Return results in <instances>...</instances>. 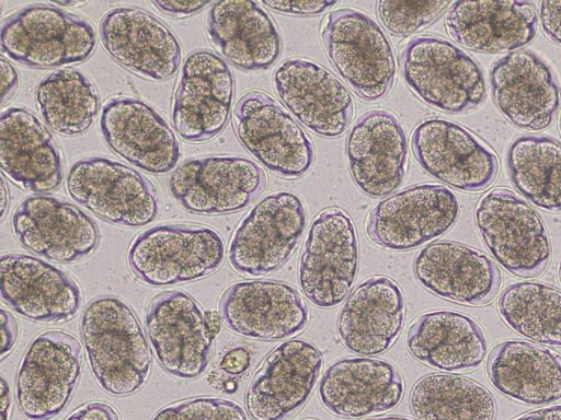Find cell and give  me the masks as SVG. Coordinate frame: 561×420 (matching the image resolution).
Instances as JSON below:
<instances>
[{"label":"cell","instance_id":"cell-1","mask_svg":"<svg viewBox=\"0 0 561 420\" xmlns=\"http://www.w3.org/2000/svg\"><path fill=\"white\" fill-rule=\"evenodd\" d=\"M81 338L90 370L113 396L140 390L151 372V351L135 312L115 296H100L85 307Z\"/></svg>","mask_w":561,"mask_h":420},{"label":"cell","instance_id":"cell-2","mask_svg":"<svg viewBox=\"0 0 561 420\" xmlns=\"http://www.w3.org/2000/svg\"><path fill=\"white\" fill-rule=\"evenodd\" d=\"M409 89L428 106L460 114L480 105L485 80L480 66L462 49L437 36H415L400 51Z\"/></svg>","mask_w":561,"mask_h":420},{"label":"cell","instance_id":"cell-3","mask_svg":"<svg viewBox=\"0 0 561 420\" xmlns=\"http://www.w3.org/2000/svg\"><path fill=\"white\" fill-rule=\"evenodd\" d=\"M225 252L222 237L208 226L164 224L136 236L127 260L142 283L169 287L213 275L222 265Z\"/></svg>","mask_w":561,"mask_h":420},{"label":"cell","instance_id":"cell-4","mask_svg":"<svg viewBox=\"0 0 561 420\" xmlns=\"http://www.w3.org/2000/svg\"><path fill=\"white\" fill-rule=\"evenodd\" d=\"M324 50L339 75L366 102L392 90L397 62L381 27L367 14L344 8L330 12L321 31Z\"/></svg>","mask_w":561,"mask_h":420},{"label":"cell","instance_id":"cell-5","mask_svg":"<svg viewBox=\"0 0 561 420\" xmlns=\"http://www.w3.org/2000/svg\"><path fill=\"white\" fill-rule=\"evenodd\" d=\"M477 229L493 258L511 275L535 278L548 267L551 244L539 213L506 188L485 192L474 210Z\"/></svg>","mask_w":561,"mask_h":420},{"label":"cell","instance_id":"cell-6","mask_svg":"<svg viewBox=\"0 0 561 420\" xmlns=\"http://www.w3.org/2000/svg\"><path fill=\"white\" fill-rule=\"evenodd\" d=\"M2 51L34 68H56L87 60L96 45L93 27L55 5L36 4L8 16L1 25Z\"/></svg>","mask_w":561,"mask_h":420},{"label":"cell","instance_id":"cell-7","mask_svg":"<svg viewBox=\"0 0 561 420\" xmlns=\"http://www.w3.org/2000/svg\"><path fill=\"white\" fill-rule=\"evenodd\" d=\"M306 226L301 199L290 191L260 200L232 234L228 259L247 277H264L278 269L297 249Z\"/></svg>","mask_w":561,"mask_h":420},{"label":"cell","instance_id":"cell-8","mask_svg":"<svg viewBox=\"0 0 561 420\" xmlns=\"http://www.w3.org/2000/svg\"><path fill=\"white\" fill-rule=\"evenodd\" d=\"M358 268V240L354 222L340 207L314 218L298 268L304 295L317 307L337 306L352 289Z\"/></svg>","mask_w":561,"mask_h":420},{"label":"cell","instance_id":"cell-9","mask_svg":"<svg viewBox=\"0 0 561 420\" xmlns=\"http://www.w3.org/2000/svg\"><path fill=\"white\" fill-rule=\"evenodd\" d=\"M266 175L254 161L232 155L190 159L171 174L172 198L184 210L221 215L248 208L265 189Z\"/></svg>","mask_w":561,"mask_h":420},{"label":"cell","instance_id":"cell-10","mask_svg":"<svg viewBox=\"0 0 561 420\" xmlns=\"http://www.w3.org/2000/svg\"><path fill=\"white\" fill-rule=\"evenodd\" d=\"M66 185L77 203L113 224L145 226L159 212L154 186L136 170L106 158L76 162Z\"/></svg>","mask_w":561,"mask_h":420},{"label":"cell","instance_id":"cell-11","mask_svg":"<svg viewBox=\"0 0 561 420\" xmlns=\"http://www.w3.org/2000/svg\"><path fill=\"white\" fill-rule=\"evenodd\" d=\"M82 370L79 340L46 330L26 348L16 373V400L27 420H53L67 407Z\"/></svg>","mask_w":561,"mask_h":420},{"label":"cell","instance_id":"cell-12","mask_svg":"<svg viewBox=\"0 0 561 420\" xmlns=\"http://www.w3.org/2000/svg\"><path fill=\"white\" fill-rule=\"evenodd\" d=\"M234 132L263 166L287 179L304 176L313 163V145L296 120L268 94H243L233 109Z\"/></svg>","mask_w":561,"mask_h":420},{"label":"cell","instance_id":"cell-13","mask_svg":"<svg viewBox=\"0 0 561 420\" xmlns=\"http://www.w3.org/2000/svg\"><path fill=\"white\" fill-rule=\"evenodd\" d=\"M412 153L432 177L461 191L490 187L499 173L494 150L463 126L443 118H427L411 135Z\"/></svg>","mask_w":561,"mask_h":420},{"label":"cell","instance_id":"cell-14","mask_svg":"<svg viewBox=\"0 0 561 420\" xmlns=\"http://www.w3.org/2000/svg\"><path fill=\"white\" fill-rule=\"evenodd\" d=\"M146 328L160 365L182 380L201 376L210 362L216 335L206 312L183 291H164L152 298Z\"/></svg>","mask_w":561,"mask_h":420},{"label":"cell","instance_id":"cell-15","mask_svg":"<svg viewBox=\"0 0 561 420\" xmlns=\"http://www.w3.org/2000/svg\"><path fill=\"white\" fill-rule=\"evenodd\" d=\"M458 213V199L449 188L421 184L379 201L368 215L366 233L379 247L410 250L445 234Z\"/></svg>","mask_w":561,"mask_h":420},{"label":"cell","instance_id":"cell-16","mask_svg":"<svg viewBox=\"0 0 561 420\" xmlns=\"http://www.w3.org/2000/svg\"><path fill=\"white\" fill-rule=\"evenodd\" d=\"M234 80L227 62L209 50H196L184 60L172 103V121L182 139L208 141L226 127L233 101Z\"/></svg>","mask_w":561,"mask_h":420},{"label":"cell","instance_id":"cell-17","mask_svg":"<svg viewBox=\"0 0 561 420\" xmlns=\"http://www.w3.org/2000/svg\"><path fill=\"white\" fill-rule=\"evenodd\" d=\"M99 38L118 65L148 81L171 79L181 63L182 50L175 34L139 8L107 11L100 21Z\"/></svg>","mask_w":561,"mask_h":420},{"label":"cell","instance_id":"cell-18","mask_svg":"<svg viewBox=\"0 0 561 420\" xmlns=\"http://www.w3.org/2000/svg\"><path fill=\"white\" fill-rule=\"evenodd\" d=\"M323 364L321 352L310 342H282L262 361L245 393L252 420H288L309 399Z\"/></svg>","mask_w":561,"mask_h":420},{"label":"cell","instance_id":"cell-19","mask_svg":"<svg viewBox=\"0 0 561 420\" xmlns=\"http://www.w3.org/2000/svg\"><path fill=\"white\" fill-rule=\"evenodd\" d=\"M220 315L236 334L263 341L284 340L308 325L309 311L290 284L273 280H247L231 284L221 295Z\"/></svg>","mask_w":561,"mask_h":420},{"label":"cell","instance_id":"cell-20","mask_svg":"<svg viewBox=\"0 0 561 420\" xmlns=\"http://www.w3.org/2000/svg\"><path fill=\"white\" fill-rule=\"evenodd\" d=\"M275 91L294 117L324 138L341 137L354 117V100L346 86L319 63L290 58L276 68Z\"/></svg>","mask_w":561,"mask_h":420},{"label":"cell","instance_id":"cell-21","mask_svg":"<svg viewBox=\"0 0 561 420\" xmlns=\"http://www.w3.org/2000/svg\"><path fill=\"white\" fill-rule=\"evenodd\" d=\"M12 231L30 252L59 262L92 254L99 244L94 221L72 203L49 196H31L12 215Z\"/></svg>","mask_w":561,"mask_h":420},{"label":"cell","instance_id":"cell-22","mask_svg":"<svg viewBox=\"0 0 561 420\" xmlns=\"http://www.w3.org/2000/svg\"><path fill=\"white\" fill-rule=\"evenodd\" d=\"M491 91L502 115L527 131L549 128L561 105V91L551 69L528 50L510 52L494 63Z\"/></svg>","mask_w":561,"mask_h":420},{"label":"cell","instance_id":"cell-23","mask_svg":"<svg viewBox=\"0 0 561 420\" xmlns=\"http://www.w3.org/2000/svg\"><path fill=\"white\" fill-rule=\"evenodd\" d=\"M348 170L366 196L381 198L401 185L408 165V142L399 119L385 109L363 114L346 140Z\"/></svg>","mask_w":561,"mask_h":420},{"label":"cell","instance_id":"cell-24","mask_svg":"<svg viewBox=\"0 0 561 420\" xmlns=\"http://www.w3.org/2000/svg\"><path fill=\"white\" fill-rule=\"evenodd\" d=\"M101 131L122 159L151 174H165L180 159L174 131L150 105L135 97L108 101L101 113Z\"/></svg>","mask_w":561,"mask_h":420},{"label":"cell","instance_id":"cell-25","mask_svg":"<svg viewBox=\"0 0 561 420\" xmlns=\"http://www.w3.org/2000/svg\"><path fill=\"white\" fill-rule=\"evenodd\" d=\"M414 275L433 294L469 306L490 303L502 284L501 271L488 255L450 241L423 247L414 260Z\"/></svg>","mask_w":561,"mask_h":420},{"label":"cell","instance_id":"cell-26","mask_svg":"<svg viewBox=\"0 0 561 420\" xmlns=\"http://www.w3.org/2000/svg\"><path fill=\"white\" fill-rule=\"evenodd\" d=\"M1 299L21 316L38 323L72 319L81 304L78 284L59 268L27 254H4Z\"/></svg>","mask_w":561,"mask_h":420},{"label":"cell","instance_id":"cell-27","mask_svg":"<svg viewBox=\"0 0 561 420\" xmlns=\"http://www.w3.org/2000/svg\"><path fill=\"white\" fill-rule=\"evenodd\" d=\"M404 382L390 362L369 357L346 358L330 365L319 385L327 410L342 418H363L396 408Z\"/></svg>","mask_w":561,"mask_h":420},{"label":"cell","instance_id":"cell-28","mask_svg":"<svg viewBox=\"0 0 561 420\" xmlns=\"http://www.w3.org/2000/svg\"><path fill=\"white\" fill-rule=\"evenodd\" d=\"M400 285L385 276L368 278L347 298L337 319V334L352 353L374 357L398 339L405 320Z\"/></svg>","mask_w":561,"mask_h":420},{"label":"cell","instance_id":"cell-29","mask_svg":"<svg viewBox=\"0 0 561 420\" xmlns=\"http://www.w3.org/2000/svg\"><path fill=\"white\" fill-rule=\"evenodd\" d=\"M445 24L449 36L468 50L510 54L535 38L538 18L530 1H457Z\"/></svg>","mask_w":561,"mask_h":420},{"label":"cell","instance_id":"cell-30","mask_svg":"<svg viewBox=\"0 0 561 420\" xmlns=\"http://www.w3.org/2000/svg\"><path fill=\"white\" fill-rule=\"evenodd\" d=\"M0 164L8 179L30 192H49L62 180L59 149L47 127L25 108L0 119Z\"/></svg>","mask_w":561,"mask_h":420},{"label":"cell","instance_id":"cell-31","mask_svg":"<svg viewBox=\"0 0 561 420\" xmlns=\"http://www.w3.org/2000/svg\"><path fill=\"white\" fill-rule=\"evenodd\" d=\"M207 30L220 55L241 70H266L280 55L282 44L276 25L256 2L213 3Z\"/></svg>","mask_w":561,"mask_h":420},{"label":"cell","instance_id":"cell-32","mask_svg":"<svg viewBox=\"0 0 561 420\" xmlns=\"http://www.w3.org/2000/svg\"><path fill=\"white\" fill-rule=\"evenodd\" d=\"M407 346L419 362L449 373L479 368L488 352L480 325L454 311H432L419 316L409 328Z\"/></svg>","mask_w":561,"mask_h":420},{"label":"cell","instance_id":"cell-33","mask_svg":"<svg viewBox=\"0 0 561 420\" xmlns=\"http://www.w3.org/2000/svg\"><path fill=\"white\" fill-rule=\"evenodd\" d=\"M493 387L504 396L527 405L561 399V355L524 340L496 345L486 360Z\"/></svg>","mask_w":561,"mask_h":420},{"label":"cell","instance_id":"cell-34","mask_svg":"<svg viewBox=\"0 0 561 420\" xmlns=\"http://www.w3.org/2000/svg\"><path fill=\"white\" fill-rule=\"evenodd\" d=\"M410 408L417 420H495L497 410L486 387L443 373L425 375L414 384Z\"/></svg>","mask_w":561,"mask_h":420},{"label":"cell","instance_id":"cell-35","mask_svg":"<svg viewBox=\"0 0 561 420\" xmlns=\"http://www.w3.org/2000/svg\"><path fill=\"white\" fill-rule=\"evenodd\" d=\"M39 114L55 132L73 137L88 131L100 109L95 85L75 69H60L47 74L36 88Z\"/></svg>","mask_w":561,"mask_h":420},{"label":"cell","instance_id":"cell-36","mask_svg":"<svg viewBox=\"0 0 561 420\" xmlns=\"http://www.w3.org/2000/svg\"><path fill=\"white\" fill-rule=\"evenodd\" d=\"M507 168L518 191L536 207L561 212V143L546 136H522L507 152Z\"/></svg>","mask_w":561,"mask_h":420},{"label":"cell","instance_id":"cell-37","mask_svg":"<svg viewBox=\"0 0 561 420\" xmlns=\"http://www.w3.org/2000/svg\"><path fill=\"white\" fill-rule=\"evenodd\" d=\"M499 313L518 335L561 347V290L537 281L514 282L500 295Z\"/></svg>","mask_w":561,"mask_h":420},{"label":"cell","instance_id":"cell-38","mask_svg":"<svg viewBox=\"0 0 561 420\" xmlns=\"http://www.w3.org/2000/svg\"><path fill=\"white\" fill-rule=\"evenodd\" d=\"M449 5V1H378L376 11L390 34L407 37L432 24Z\"/></svg>","mask_w":561,"mask_h":420},{"label":"cell","instance_id":"cell-39","mask_svg":"<svg viewBox=\"0 0 561 420\" xmlns=\"http://www.w3.org/2000/svg\"><path fill=\"white\" fill-rule=\"evenodd\" d=\"M152 420H248L242 407L219 397H195L171 402Z\"/></svg>","mask_w":561,"mask_h":420},{"label":"cell","instance_id":"cell-40","mask_svg":"<svg viewBox=\"0 0 561 420\" xmlns=\"http://www.w3.org/2000/svg\"><path fill=\"white\" fill-rule=\"evenodd\" d=\"M262 4L283 14L311 16L319 15L336 5V1H262Z\"/></svg>","mask_w":561,"mask_h":420},{"label":"cell","instance_id":"cell-41","mask_svg":"<svg viewBox=\"0 0 561 420\" xmlns=\"http://www.w3.org/2000/svg\"><path fill=\"white\" fill-rule=\"evenodd\" d=\"M539 19L546 36L561 45V1H541Z\"/></svg>","mask_w":561,"mask_h":420},{"label":"cell","instance_id":"cell-42","mask_svg":"<svg viewBox=\"0 0 561 420\" xmlns=\"http://www.w3.org/2000/svg\"><path fill=\"white\" fill-rule=\"evenodd\" d=\"M65 420H121L116 409L103 401H91L75 409Z\"/></svg>","mask_w":561,"mask_h":420},{"label":"cell","instance_id":"cell-43","mask_svg":"<svg viewBox=\"0 0 561 420\" xmlns=\"http://www.w3.org/2000/svg\"><path fill=\"white\" fill-rule=\"evenodd\" d=\"M151 5L158 9L161 13L174 18L184 19L194 15L202 11L210 2L202 1H151Z\"/></svg>","mask_w":561,"mask_h":420},{"label":"cell","instance_id":"cell-44","mask_svg":"<svg viewBox=\"0 0 561 420\" xmlns=\"http://www.w3.org/2000/svg\"><path fill=\"white\" fill-rule=\"evenodd\" d=\"M251 364V354L247 348L237 347L225 353L220 369L230 375L244 373Z\"/></svg>","mask_w":561,"mask_h":420},{"label":"cell","instance_id":"cell-45","mask_svg":"<svg viewBox=\"0 0 561 420\" xmlns=\"http://www.w3.org/2000/svg\"><path fill=\"white\" fill-rule=\"evenodd\" d=\"M19 334V325L15 317L1 308V359H4L13 349Z\"/></svg>","mask_w":561,"mask_h":420},{"label":"cell","instance_id":"cell-46","mask_svg":"<svg viewBox=\"0 0 561 420\" xmlns=\"http://www.w3.org/2000/svg\"><path fill=\"white\" fill-rule=\"evenodd\" d=\"M1 65V104L3 105L15 93L19 85V75L15 68L5 59H0Z\"/></svg>","mask_w":561,"mask_h":420},{"label":"cell","instance_id":"cell-47","mask_svg":"<svg viewBox=\"0 0 561 420\" xmlns=\"http://www.w3.org/2000/svg\"><path fill=\"white\" fill-rule=\"evenodd\" d=\"M512 420H561V405H552L527 413Z\"/></svg>","mask_w":561,"mask_h":420},{"label":"cell","instance_id":"cell-48","mask_svg":"<svg viewBox=\"0 0 561 420\" xmlns=\"http://www.w3.org/2000/svg\"><path fill=\"white\" fill-rule=\"evenodd\" d=\"M11 410V390L4 377H1V420H9Z\"/></svg>","mask_w":561,"mask_h":420},{"label":"cell","instance_id":"cell-49","mask_svg":"<svg viewBox=\"0 0 561 420\" xmlns=\"http://www.w3.org/2000/svg\"><path fill=\"white\" fill-rule=\"evenodd\" d=\"M9 206V189L4 179V175L1 176V220L4 219L7 209Z\"/></svg>","mask_w":561,"mask_h":420},{"label":"cell","instance_id":"cell-50","mask_svg":"<svg viewBox=\"0 0 561 420\" xmlns=\"http://www.w3.org/2000/svg\"><path fill=\"white\" fill-rule=\"evenodd\" d=\"M87 3L88 2H79V1H76V2H57V3H53L51 5H55L57 8H64V7L71 8V7H81V5H84Z\"/></svg>","mask_w":561,"mask_h":420},{"label":"cell","instance_id":"cell-51","mask_svg":"<svg viewBox=\"0 0 561 420\" xmlns=\"http://www.w3.org/2000/svg\"><path fill=\"white\" fill-rule=\"evenodd\" d=\"M364 420H413L411 418L400 417V416H386V417H378V418H368Z\"/></svg>","mask_w":561,"mask_h":420},{"label":"cell","instance_id":"cell-52","mask_svg":"<svg viewBox=\"0 0 561 420\" xmlns=\"http://www.w3.org/2000/svg\"><path fill=\"white\" fill-rule=\"evenodd\" d=\"M558 275H559V279L561 281V260H560L559 266H558Z\"/></svg>","mask_w":561,"mask_h":420},{"label":"cell","instance_id":"cell-53","mask_svg":"<svg viewBox=\"0 0 561 420\" xmlns=\"http://www.w3.org/2000/svg\"><path fill=\"white\" fill-rule=\"evenodd\" d=\"M559 128H560V133H561V116H560V121H559Z\"/></svg>","mask_w":561,"mask_h":420},{"label":"cell","instance_id":"cell-54","mask_svg":"<svg viewBox=\"0 0 561 420\" xmlns=\"http://www.w3.org/2000/svg\"><path fill=\"white\" fill-rule=\"evenodd\" d=\"M306 420H313V419H306Z\"/></svg>","mask_w":561,"mask_h":420}]
</instances>
